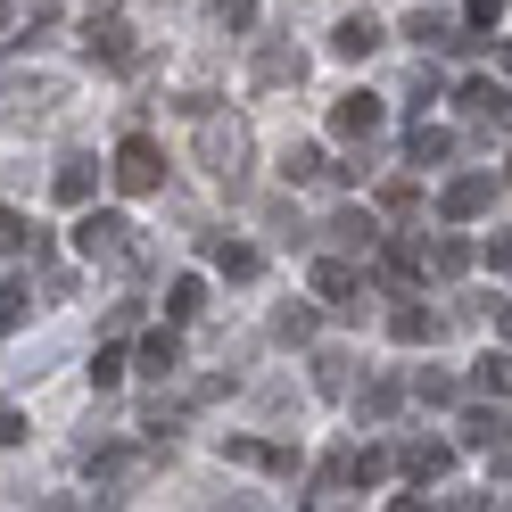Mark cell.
<instances>
[{
  "instance_id": "1",
  "label": "cell",
  "mask_w": 512,
  "mask_h": 512,
  "mask_svg": "<svg viewBox=\"0 0 512 512\" xmlns=\"http://www.w3.org/2000/svg\"><path fill=\"white\" fill-rule=\"evenodd\" d=\"M199 166L223 174V182H240V174H248V124H240V116L199 108Z\"/></svg>"
},
{
  "instance_id": "2",
  "label": "cell",
  "mask_w": 512,
  "mask_h": 512,
  "mask_svg": "<svg viewBox=\"0 0 512 512\" xmlns=\"http://www.w3.org/2000/svg\"><path fill=\"white\" fill-rule=\"evenodd\" d=\"M75 256H91V265H124V256H141V240H133V223L124 215H100L83 199V215H75Z\"/></svg>"
},
{
  "instance_id": "3",
  "label": "cell",
  "mask_w": 512,
  "mask_h": 512,
  "mask_svg": "<svg viewBox=\"0 0 512 512\" xmlns=\"http://www.w3.org/2000/svg\"><path fill=\"white\" fill-rule=\"evenodd\" d=\"M108 174H116V190H124V199H149V190H166V149H157L149 133H124Z\"/></svg>"
},
{
  "instance_id": "4",
  "label": "cell",
  "mask_w": 512,
  "mask_h": 512,
  "mask_svg": "<svg viewBox=\"0 0 512 512\" xmlns=\"http://www.w3.org/2000/svg\"><path fill=\"white\" fill-rule=\"evenodd\" d=\"M50 100H58V83H42V75H0V124H42Z\"/></svg>"
},
{
  "instance_id": "5",
  "label": "cell",
  "mask_w": 512,
  "mask_h": 512,
  "mask_svg": "<svg viewBox=\"0 0 512 512\" xmlns=\"http://www.w3.org/2000/svg\"><path fill=\"white\" fill-rule=\"evenodd\" d=\"M83 58H91V67H133V25L91 9L83 17Z\"/></svg>"
},
{
  "instance_id": "6",
  "label": "cell",
  "mask_w": 512,
  "mask_h": 512,
  "mask_svg": "<svg viewBox=\"0 0 512 512\" xmlns=\"http://www.w3.org/2000/svg\"><path fill=\"white\" fill-rule=\"evenodd\" d=\"M389 471H405L413 488H430V479H446V471H455V446H446V438H405L397 455H389Z\"/></svg>"
},
{
  "instance_id": "7",
  "label": "cell",
  "mask_w": 512,
  "mask_h": 512,
  "mask_svg": "<svg viewBox=\"0 0 512 512\" xmlns=\"http://www.w3.org/2000/svg\"><path fill=\"white\" fill-rule=\"evenodd\" d=\"M488 207H496V174H455V182L438 190V215L446 223H471V215H488Z\"/></svg>"
},
{
  "instance_id": "8",
  "label": "cell",
  "mask_w": 512,
  "mask_h": 512,
  "mask_svg": "<svg viewBox=\"0 0 512 512\" xmlns=\"http://www.w3.org/2000/svg\"><path fill=\"white\" fill-rule=\"evenodd\" d=\"M380 116H389V108H380L372 91H347V100H331V141H372Z\"/></svg>"
},
{
  "instance_id": "9",
  "label": "cell",
  "mask_w": 512,
  "mask_h": 512,
  "mask_svg": "<svg viewBox=\"0 0 512 512\" xmlns=\"http://www.w3.org/2000/svg\"><path fill=\"white\" fill-rule=\"evenodd\" d=\"M364 256H372V265H380V281H389L397 298H405V290H422V256H413L405 240H389V232H380V240H372Z\"/></svg>"
},
{
  "instance_id": "10",
  "label": "cell",
  "mask_w": 512,
  "mask_h": 512,
  "mask_svg": "<svg viewBox=\"0 0 512 512\" xmlns=\"http://www.w3.org/2000/svg\"><path fill=\"white\" fill-rule=\"evenodd\" d=\"M290 83H306V50L298 42H265L256 50V91H290Z\"/></svg>"
},
{
  "instance_id": "11",
  "label": "cell",
  "mask_w": 512,
  "mask_h": 512,
  "mask_svg": "<svg viewBox=\"0 0 512 512\" xmlns=\"http://www.w3.org/2000/svg\"><path fill=\"white\" fill-rule=\"evenodd\" d=\"M438 331H446V323H438V306H422V298L405 290V298H397V314H389V339H397V347H430Z\"/></svg>"
},
{
  "instance_id": "12",
  "label": "cell",
  "mask_w": 512,
  "mask_h": 512,
  "mask_svg": "<svg viewBox=\"0 0 512 512\" xmlns=\"http://www.w3.org/2000/svg\"><path fill=\"white\" fill-rule=\"evenodd\" d=\"M306 290L323 298V306H356V290H364V273L347 265V256H323V265L306 273Z\"/></svg>"
},
{
  "instance_id": "13",
  "label": "cell",
  "mask_w": 512,
  "mask_h": 512,
  "mask_svg": "<svg viewBox=\"0 0 512 512\" xmlns=\"http://www.w3.org/2000/svg\"><path fill=\"white\" fill-rule=\"evenodd\" d=\"M149 471H157L149 446H108V455L91 463V479H100V488H133V479H149Z\"/></svg>"
},
{
  "instance_id": "14",
  "label": "cell",
  "mask_w": 512,
  "mask_h": 512,
  "mask_svg": "<svg viewBox=\"0 0 512 512\" xmlns=\"http://www.w3.org/2000/svg\"><path fill=\"white\" fill-rule=\"evenodd\" d=\"M323 232H331V248H339V256H364V248L380 240V215H372V207H339Z\"/></svg>"
},
{
  "instance_id": "15",
  "label": "cell",
  "mask_w": 512,
  "mask_h": 512,
  "mask_svg": "<svg viewBox=\"0 0 512 512\" xmlns=\"http://www.w3.org/2000/svg\"><path fill=\"white\" fill-rule=\"evenodd\" d=\"M380 479H389V446H347L339 488H380Z\"/></svg>"
},
{
  "instance_id": "16",
  "label": "cell",
  "mask_w": 512,
  "mask_h": 512,
  "mask_svg": "<svg viewBox=\"0 0 512 512\" xmlns=\"http://www.w3.org/2000/svg\"><path fill=\"white\" fill-rule=\"evenodd\" d=\"M207 256H215L223 281H256V273H265V256H256L248 240H207Z\"/></svg>"
},
{
  "instance_id": "17",
  "label": "cell",
  "mask_w": 512,
  "mask_h": 512,
  "mask_svg": "<svg viewBox=\"0 0 512 512\" xmlns=\"http://www.w3.org/2000/svg\"><path fill=\"white\" fill-rule=\"evenodd\" d=\"M223 455H232V463H256V471H298L290 446H265V438H223Z\"/></svg>"
},
{
  "instance_id": "18",
  "label": "cell",
  "mask_w": 512,
  "mask_h": 512,
  "mask_svg": "<svg viewBox=\"0 0 512 512\" xmlns=\"http://www.w3.org/2000/svg\"><path fill=\"white\" fill-rule=\"evenodd\" d=\"M455 157V133H438V124H413L405 133V166H446Z\"/></svg>"
},
{
  "instance_id": "19",
  "label": "cell",
  "mask_w": 512,
  "mask_h": 512,
  "mask_svg": "<svg viewBox=\"0 0 512 512\" xmlns=\"http://www.w3.org/2000/svg\"><path fill=\"white\" fill-rule=\"evenodd\" d=\"M133 364H141L149 380H166V372L182 364V339H174V323H166V331H149V339H141V356H133Z\"/></svg>"
},
{
  "instance_id": "20",
  "label": "cell",
  "mask_w": 512,
  "mask_h": 512,
  "mask_svg": "<svg viewBox=\"0 0 512 512\" xmlns=\"http://www.w3.org/2000/svg\"><path fill=\"white\" fill-rule=\"evenodd\" d=\"M199 306H207V281H199V273H174V281H166V323H190Z\"/></svg>"
},
{
  "instance_id": "21",
  "label": "cell",
  "mask_w": 512,
  "mask_h": 512,
  "mask_svg": "<svg viewBox=\"0 0 512 512\" xmlns=\"http://www.w3.org/2000/svg\"><path fill=\"white\" fill-rule=\"evenodd\" d=\"M331 50H339V58H372V50H380V25H372V17H339Z\"/></svg>"
},
{
  "instance_id": "22",
  "label": "cell",
  "mask_w": 512,
  "mask_h": 512,
  "mask_svg": "<svg viewBox=\"0 0 512 512\" xmlns=\"http://www.w3.org/2000/svg\"><path fill=\"white\" fill-rule=\"evenodd\" d=\"M91 190H100V174H91V157H67V166H58V199H67V207H83Z\"/></svg>"
},
{
  "instance_id": "23",
  "label": "cell",
  "mask_w": 512,
  "mask_h": 512,
  "mask_svg": "<svg viewBox=\"0 0 512 512\" xmlns=\"http://www.w3.org/2000/svg\"><path fill=\"white\" fill-rule=\"evenodd\" d=\"M455 100H463L471 116H496V124H504V83H488V75H471V83L455 91Z\"/></svg>"
},
{
  "instance_id": "24",
  "label": "cell",
  "mask_w": 512,
  "mask_h": 512,
  "mask_svg": "<svg viewBox=\"0 0 512 512\" xmlns=\"http://www.w3.org/2000/svg\"><path fill=\"white\" fill-rule=\"evenodd\" d=\"M207 25H215V34H248V25H256V0H207Z\"/></svg>"
},
{
  "instance_id": "25",
  "label": "cell",
  "mask_w": 512,
  "mask_h": 512,
  "mask_svg": "<svg viewBox=\"0 0 512 512\" xmlns=\"http://www.w3.org/2000/svg\"><path fill=\"white\" fill-rule=\"evenodd\" d=\"M397 405H405V380H372V389H364V405H356V413H364V422H389Z\"/></svg>"
},
{
  "instance_id": "26",
  "label": "cell",
  "mask_w": 512,
  "mask_h": 512,
  "mask_svg": "<svg viewBox=\"0 0 512 512\" xmlns=\"http://www.w3.org/2000/svg\"><path fill=\"white\" fill-rule=\"evenodd\" d=\"M471 389L504 405V389H512V364H504V347H496V356H479V372H471Z\"/></svg>"
},
{
  "instance_id": "27",
  "label": "cell",
  "mask_w": 512,
  "mask_h": 512,
  "mask_svg": "<svg viewBox=\"0 0 512 512\" xmlns=\"http://www.w3.org/2000/svg\"><path fill=\"white\" fill-rule=\"evenodd\" d=\"M430 273H438V281L471 273V240H430Z\"/></svg>"
},
{
  "instance_id": "28",
  "label": "cell",
  "mask_w": 512,
  "mask_h": 512,
  "mask_svg": "<svg viewBox=\"0 0 512 512\" xmlns=\"http://www.w3.org/2000/svg\"><path fill=\"white\" fill-rule=\"evenodd\" d=\"M463 446H504V405H496V413H488V405L463 413Z\"/></svg>"
},
{
  "instance_id": "29",
  "label": "cell",
  "mask_w": 512,
  "mask_h": 512,
  "mask_svg": "<svg viewBox=\"0 0 512 512\" xmlns=\"http://www.w3.org/2000/svg\"><path fill=\"white\" fill-rule=\"evenodd\" d=\"M314 174H323V149H306V141H290V157H281V182H314Z\"/></svg>"
},
{
  "instance_id": "30",
  "label": "cell",
  "mask_w": 512,
  "mask_h": 512,
  "mask_svg": "<svg viewBox=\"0 0 512 512\" xmlns=\"http://www.w3.org/2000/svg\"><path fill=\"white\" fill-rule=\"evenodd\" d=\"M273 339L306 347V339H314V306H281V314H273Z\"/></svg>"
},
{
  "instance_id": "31",
  "label": "cell",
  "mask_w": 512,
  "mask_h": 512,
  "mask_svg": "<svg viewBox=\"0 0 512 512\" xmlns=\"http://www.w3.org/2000/svg\"><path fill=\"white\" fill-rule=\"evenodd\" d=\"M25 314H34V290L25 281H0V331H17Z\"/></svg>"
},
{
  "instance_id": "32",
  "label": "cell",
  "mask_w": 512,
  "mask_h": 512,
  "mask_svg": "<svg viewBox=\"0 0 512 512\" xmlns=\"http://www.w3.org/2000/svg\"><path fill=\"white\" fill-rule=\"evenodd\" d=\"M17 248H34V223H25L9 199H0V256H17Z\"/></svg>"
},
{
  "instance_id": "33",
  "label": "cell",
  "mask_w": 512,
  "mask_h": 512,
  "mask_svg": "<svg viewBox=\"0 0 512 512\" xmlns=\"http://www.w3.org/2000/svg\"><path fill=\"white\" fill-rule=\"evenodd\" d=\"M124 372H133V364H124V347H91V389H116Z\"/></svg>"
},
{
  "instance_id": "34",
  "label": "cell",
  "mask_w": 512,
  "mask_h": 512,
  "mask_svg": "<svg viewBox=\"0 0 512 512\" xmlns=\"http://www.w3.org/2000/svg\"><path fill=\"white\" fill-rule=\"evenodd\" d=\"M405 389H413V397H422V405H455V380H446V372H430V364H422V372H413V380H405Z\"/></svg>"
},
{
  "instance_id": "35",
  "label": "cell",
  "mask_w": 512,
  "mask_h": 512,
  "mask_svg": "<svg viewBox=\"0 0 512 512\" xmlns=\"http://www.w3.org/2000/svg\"><path fill=\"white\" fill-rule=\"evenodd\" d=\"M405 34H413V42H422V50H438V42H455V34H446V17H438V9H422V17H413V25H405Z\"/></svg>"
},
{
  "instance_id": "36",
  "label": "cell",
  "mask_w": 512,
  "mask_h": 512,
  "mask_svg": "<svg viewBox=\"0 0 512 512\" xmlns=\"http://www.w3.org/2000/svg\"><path fill=\"white\" fill-rule=\"evenodd\" d=\"M314 389H323V397H347V356H323V364H314Z\"/></svg>"
},
{
  "instance_id": "37",
  "label": "cell",
  "mask_w": 512,
  "mask_h": 512,
  "mask_svg": "<svg viewBox=\"0 0 512 512\" xmlns=\"http://www.w3.org/2000/svg\"><path fill=\"white\" fill-rule=\"evenodd\" d=\"M413 199H422V190H413V174H397V182H380V207H389V215H405Z\"/></svg>"
},
{
  "instance_id": "38",
  "label": "cell",
  "mask_w": 512,
  "mask_h": 512,
  "mask_svg": "<svg viewBox=\"0 0 512 512\" xmlns=\"http://www.w3.org/2000/svg\"><path fill=\"white\" fill-rule=\"evenodd\" d=\"M471 25L488 34V25H504V0H471Z\"/></svg>"
},
{
  "instance_id": "39",
  "label": "cell",
  "mask_w": 512,
  "mask_h": 512,
  "mask_svg": "<svg viewBox=\"0 0 512 512\" xmlns=\"http://www.w3.org/2000/svg\"><path fill=\"white\" fill-rule=\"evenodd\" d=\"M17 438H25V413H17V405H0V446H17Z\"/></svg>"
},
{
  "instance_id": "40",
  "label": "cell",
  "mask_w": 512,
  "mask_h": 512,
  "mask_svg": "<svg viewBox=\"0 0 512 512\" xmlns=\"http://www.w3.org/2000/svg\"><path fill=\"white\" fill-rule=\"evenodd\" d=\"M9 17H17V0H0V25H9Z\"/></svg>"
}]
</instances>
